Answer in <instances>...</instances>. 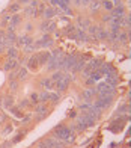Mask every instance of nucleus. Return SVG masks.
Segmentation results:
<instances>
[{"label": "nucleus", "mask_w": 131, "mask_h": 148, "mask_svg": "<svg viewBox=\"0 0 131 148\" xmlns=\"http://www.w3.org/2000/svg\"><path fill=\"white\" fill-rule=\"evenodd\" d=\"M62 62H63V53L62 50L54 49L50 53V59L47 62V70L48 71H57L62 68Z\"/></svg>", "instance_id": "obj_1"}, {"label": "nucleus", "mask_w": 131, "mask_h": 148, "mask_svg": "<svg viewBox=\"0 0 131 148\" xmlns=\"http://www.w3.org/2000/svg\"><path fill=\"white\" fill-rule=\"evenodd\" d=\"M71 133H74V132L71 130L68 125L59 124V125H56L54 129H53V138H56V139H59V140H62V142L65 144V140L68 139V136H69Z\"/></svg>", "instance_id": "obj_2"}, {"label": "nucleus", "mask_w": 131, "mask_h": 148, "mask_svg": "<svg viewBox=\"0 0 131 148\" xmlns=\"http://www.w3.org/2000/svg\"><path fill=\"white\" fill-rule=\"evenodd\" d=\"M77 55H68V56H63V62H62V68L65 71H73L74 65L77 64Z\"/></svg>", "instance_id": "obj_3"}, {"label": "nucleus", "mask_w": 131, "mask_h": 148, "mask_svg": "<svg viewBox=\"0 0 131 148\" xmlns=\"http://www.w3.org/2000/svg\"><path fill=\"white\" fill-rule=\"evenodd\" d=\"M113 103V97H98V100L94 103L95 107H98L100 110H104V109H109Z\"/></svg>", "instance_id": "obj_4"}, {"label": "nucleus", "mask_w": 131, "mask_h": 148, "mask_svg": "<svg viewBox=\"0 0 131 148\" xmlns=\"http://www.w3.org/2000/svg\"><path fill=\"white\" fill-rule=\"evenodd\" d=\"M47 115H48V107L45 106V104H36L35 112H33V118L38 119V121H41V119H44Z\"/></svg>", "instance_id": "obj_5"}, {"label": "nucleus", "mask_w": 131, "mask_h": 148, "mask_svg": "<svg viewBox=\"0 0 131 148\" xmlns=\"http://www.w3.org/2000/svg\"><path fill=\"white\" fill-rule=\"evenodd\" d=\"M36 8H38V0H32V2L24 8V12H26V15L30 17V18H33L36 17Z\"/></svg>", "instance_id": "obj_6"}, {"label": "nucleus", "mask_w": 131, "mask_h": 148, "mask_svg": "<svg viewBox=\"0 0 131 148\" xmlns=\"http://www.w3.org/2000/svg\"><path fill=\"white\" fill-rule=\"evenodd\" d=\"M54 44V41H53V38H51L50 35H45L41 41H38V42H35L33 45H35V49H39V47H51Z\"/></svg>", "instance_id": "obj_7"}, {"label": "nucleus", "mask_w": 131, "mask_h": 148, "mask_svg": "<svg viewBox=\"0 0 131 148\" xmlns=\"http://www.w3.org/2000/svg\"><path fill=\"white\" fill-rule=\"evenodd\" d=\"M39 86H41L42 89H45L47 92H51V89L54 88V83L51 82L50 77H45V79H41V82H39Z\"/></svg>", "instance_id": "obj_8"}, {"label": "nucleus", "mask_w": 131, "mask_h": 148, "mask_svg": "<svg viewBox=\"0 0 131 148\" xmlns=\"http://www.w3.org/2000/svg\"><path fill=\"white\" fill-rule=\"evenodd\" d=\"M20 23H21V17L17 15V14H14V15L11 17V21H9V24H8V32H14V29L17 27Z\"/></svg>", "instance_id": "obj_9"}, {"label": "nucleus", "mask_w": 131, "mask_h": 148, "mask_svg": "<svg viewBox=\"0 0 131 148\" xmlns=\"http://www.w3.org/2000/svg\"><path fill=\"white\" fill-rule=\"evenodd\" d=\"M56 14H57V11L53 8V6H45V9H44V12H42V17L50 21V20L53 18Z\"/></svg>", "instance_id": "obj_10"}, {"label": "nucleus", "mask_w": 131, "mask_h": 148, "mask_svg": "<svg viewBox=\"0 0 131 148\" xmlns=\"http://www.w3.org/2000/svg\"><path fill=\"white\" fill-rule=\"evenodd\" d=\"M86 66V58H78L77 59V64L74 65V68H73V73L75 74V73H80V71H83V68Z\"/></svg>", "instance_id": "obj_11"}, {"label": "nucleus", "mask_w": 131, "mask_h": 148, "mask_svg": "<svg viewBox=\"0 0 131 148\" xmlns=\"http://www.w3.org/2000/svg\"><path fill=\"white\" fill-rule=\"evenodd\" d=\"M36 59H38V64L39 65H45V64L48 62V59H50V51H41V53H38Z\"/></svg>", "instance_id": "obj_12"}, {"label": "nucleus", "mask_w": 131, "mask_h": 148, "mask_svg": "<svg viewBox=\"0 0 131 148\" xmlns=\"http://www.w3.org/2000/svg\"><path fill=\"white\" fill-rule=\"evenodd\" d=\"M17 44L21 45V47H27V45H32V44H33V39H32L30 36H27V35H24V36L17 38Z\"/></svg>", "instance_id": "obj_13"}, {"label": "nucleus", "mask_w": 131, "mask_h": 148, "mask_svg": "<svg viewBox=\"0 0 131 148\" xmlns=\"http://www.w3.org/2000/svg\"><path fill=\"white\" fill-rule=\"evenodd\" d=\"M56 29V23H53V21H48V20H45V21L41 24V30L42 32H47V33H50V32H53Z\"/></svg>", "instance_id": "obj_14"}, {"label": "nucleus", "mask_w": 131, "mask_h": 148, "mask_svg": "<svg viewBox=\"0 0 131 148\" xmlns=\"http://www.w3.org/2000/svg\"><path fill=\"white\" fill-rule=\"evenodd\" d=\"M95 38L98 41H104V39L109 38V32L104 29V27H98L96 29V33H95Z\"/></svg>", "instance_id": "obj_15"}, {"label": "nucleus", "mask_w": 131, "mask_h": 148, "mask_svg": "<svg viewBox=\"0 0 131 148\" xmlns=\"http://www.w3.org/2000/svg\"><path fill=\"white\" fill-rule=\"evenodd\" d=\"M18 65H20V62H18L17 59H8V62L5 64L3 70L5 71H11V70H14V68H18Z\"/></svg>", "instance_id": "obj_16"}, {"label": "nucleus", "mask_w": 131, "mask_h": 148, "mask_svg": "<svg viewBox=\"0 0 131 148\" xmlns=\"http://www.w3.org/2000/svg\"><path fill=\"white\" fill-rule=\"evenodd\" d=\"M77 23H78V27H77V29H81V30H86L89 26H90V21H89V20H88V18H83L81 15L77 18Z\"/></svg>", "instance_id": "obj_17"}, {"label": "nucleus", "mask_w": 131, "mask_h": 148, "mask_svg": "<svg viewBox=\"0 0 131 148\" xmlns=\"http://www.w3.org/2000/svg\"><path fill=\"white\" fill-rule=\"evenodd\" d=\"M95 95H96V89H95V88L84 89V91H83V94H81V97H83L84 100H86V101H89V100L92 98V97H95Z\"/></svg>", "instance_id": "obj_18"}, {"label": "nucleus", "mask_w": 131, "mask_h": 148, "mask_svg": "<svg viewBox=\"0 0 131 148\" xmlns=\"http://www.w3.org/2000/svg\"><path fill=\"white\" fill-rule=\"evenodd\" d=\"M27 68L29 70H36V68H39V64H38V59H36V55H33L32 58H29V60H27Z\"/></svg>", "instance_id": "obj_19"}, {"label": "nucleus", "mask_w": 131, "mask_h": 148, "mask_svg": "<svg viewBox=\"0 0 131 148\" xmlns=\"http://www.w3.org/2000/svg\"><path fill=\"white\" fill-rule=\"evenodd\" d=\"M12 130H14V124L8 123V124H6V125L3 127V129H2V132H0V138L5 139V138H6V136H8V134L12 132Z\"/></svg>", "instance_id": "obj_20"}, {"label": "nucleus", "mask_w": 131, "mask_h": 148, "mask_svg": "<svg viewBox=\"0 0 131 148\" xmlns=\"http://www.w3.org/2000/svg\"><path fill=\"white\" fill-rule=\"evenodd\" d=\"M12 106H14V97L12 95H8L6 98L2 100V107H5V109H9Z\"/></svg>", "instance_id": "obj_21"}, {"label": "nucleus", "mask_w": 131, "mask_h": 148, "mask_svg": "<svg viewBox=\"0 0 131 148\" xmlns=\"http://www.w3.org/2000/svg\"><path fill=\"white\" fill-rule=\"evenodd\" d=\"M9 112H11V115H14L15 118H18V119H21L24 115H23V110L21 109H18L17 106H12V107H9Z\"/></svg>", "instance_id": "obj_22"}, {"label": "nucleus", "mask_w": 131, "mask_h": 148, "mask_svg": "<svg viewBox=\"0 0 131 148\" xmlns=\"http://www.w3.org/2000/svg\"><path fill=\"white\" fill-rule=\"evenodd\" d=\"M18 50L15 49V47H8V59H18Z\"/></svg>", "instance_id": "obj_23"}, {"label": "nucleus", "mask_w": 131, "mask_h": 148, "mask_svg": "<svg viewBox=\"0 0 131 148\" xmlns=\"http://www.w3.org/2000/svg\"><path fill=\"white\" fill-rule=\"evenodd\" d=\"M26 77H27V68H20L17 71V80L20 82V80H26Z\"/></svg>", "instance_id": "obj_24"}, {"label": "nucleus", "mask_w": 131, "mask_h": 148, "mask_svg": "<svg viewBox=\"0 0 131 148\" xmlns=\"http://www.w3.org/2000/svg\"><path fill=\"white\" fill-rule=\"evenodd\" d=\"M110 15L112 17H124V6H116V8H113Z\"/></svg>", "instance_id": "obj_25"}, {"label": "nucleus", "mask_w": 131, "mask_h": 148, "mask_svg": "<svg viewBox=\"0 0 131 148\" xmlns=\"http://www.w3.org/2000/svg\"><path fill=\"white\" fill-rule=\"evenodd\" d=\"M24 136H26V132H20V133H17L15 136H14V138L11 139V142H12V144L15 145V144H18V142H21Z\"/></svg>", "instance_id": "obj_26"}, {"label": "nucleus", "mask_w": 131, "mask_h": 148, "mask_svg": "<svg viewBox=\"0 0 131 148\" xmlns=\"http://www.w3.org/2000/svg\"><path fill=\"white\" fill-rule=\"evenodd\" d=\"M62 77H63L62 70H57V71H54V73H53V76H51L50 79H51V82H53V83H56V82H59V80H60Z\"/></svg>", "instance_id": "obj_27"}, {"label": "nucleus", "mask_w": 131, "mask_h": 148, "mask_svg": "<svg viewBox=\"0 0 131 148\" xmlns=\"http://www.w3.org/2000/svg\"><path fill=\"white\" fill-rule=\"evenodd\" d=\"M59 98H60V94H57V92H50L48 101H51L53 104H56V103H59Z\"/></svg>", "instance_id": "obj_28"}, {"label": "nucleus", "mask_w": 131, "mask_h": 148, "mask_svg": "<svg viewBox=\"0 0 131 148\" xmlns=\"http://www.w3.org/2000/svg\"><path fill=\"white\" fill-rule=\"evenodd\" d=\"M48 95H50V92H47V91H44V92H41L39 94V104H45L48 101Z\"/></svg>", "instance_id": "obj_29"}, {"label": "nucleus", "mask_w": 131, "mask_h": 148, "mask_svg": "<svg viewBox=\"0 0 131 148\" xmlns=\"http://www.w3.org/2000/svg\"><path fill=\"white\" fill-rule=\"evenodd\" d=\"M29 101H30V104H35V106L39 104V94H38V92H32Z\"/></svg>", "instance_id": "obj_30"}, {"label": "nucleus", "mask_w": 131, "mask_h": 148, "mask_svg": "<svg viewBox=\"0 0 131 148\" xmlns=\"http://www.w3.org/2000/svg\"><path fill=\"white\" fill-rule=\"evenodd\" d=\"M18 86H20V82L17 79H14V80H9V89L12 91V92H15L17 89H18Z\"/></svg>", "instance_id": "obj_31"}, {"label": "nucleus", "mask_w": 131, "mask_h": 148, "mask_svg": "<svg viewBox=\"0 0 131 148\" xmlns=\"http://www.w3.org/2000/svg\"><path fill=\"white\" fill-rule=\"evenodd\" d=\"M90 107H92V103L90 101H86V103H80L78 104V110H83V112H86V110H89Z\"/></svg>", "instance_id": "obj_32"}, {"label": "nucleus", "mask_w": 131, "mask_h": 148, "mask_svg": "<svg viewBox=\"0 0 131 148\" xmlns=\"http://www.w3.org/2000/svg\"><path fill=\"white\" fill-rule=\"evenodd\" d=\"M30 106H32V104H30V101H29L27 98H26V100H23V101L20 103L17 107H18V109H21V110H23V109H27V107H30Z\"/></svg>", "instance_id": "obj_33"}, {"label": "nucleus", "mask_w": 131, "mask_h": 148, "mask_svg": "<svg viewBox=\"0 0 131 148\" xmlns=\"http://www.w3.org/2000/svg\"><path fill=\"white\" fill-rule=\"evenodd\" d=\"M101 76H102V74H101L100 71H98V70H96V71H92V74H90V76H89V77H90V79H92V80H94V82H98V80H100V79H101Z\"/></svg>", "instance_id": "obj_34"}, {"label": "nucleus", "mask_w": 131, "mask_h": 148, "mask_svg": "<svg viewBox=\"0 0 131 148\" xmlns=\"http://www.w3.org/2000/svg\"><path fill=\"white\" fill-rule=\"evenodd\" d=\"M32 119H33V113H27L26 116H23V118H21V124H24V125H26V124H29Z\"/></svg>", "instance_id": "obj_35"}, {"label": "nucleus", "mask_w": 131, "mask_h": 148, "mask_svg": "<svg viewBox=\"0 0 131 148\" xmlns=\"http://www.w3.org/2000/svg\"><path fill=\"white\" fill-rule=\"evenodd\" d=\"M100 0H95V2H90V11L92 12H96L98 9H100Z\"/></svg>", "instance_id": "obj_36"}, {"label": "nucleus", "mask_w": 131, "mask_h": 148, "mask_svg": "<svg viewBox=\"0 0 131 148\" xmlns=\"http://www.w3.org/2000/svg\"><path fill=\"white\" fill-rule=\"evenodd\" d=\"M20 9H21V6H20V3H12V5L9 6V12H11V14H12V12L15 14V12H18Z\"/></svg>", "instance_id": "obj_37"}, {"label": "nucleus", "mask_w": 131, "mask_h": 148, "mask_svg": "<svg viewBox=\"0 0 131 148\" xmlns=\"http://www.w3.org/2000/svg\"><path fill=\"white\" fill-rule=\"evenodd\" d=\"M11 17H12V15H6V17H3V18H2V23H0V26H2V27H8V24H9V21H11Z\"/></svg>", "instance_id": "obj_38"}, {"label": "nucleus", "mask_w": 131, "mask_h": 148, "mask_svg": "<svg viewBox=\"0 0 131 148\" xmlns=\"http://www.w3.org/2000/svg\"><path fill=\"white\" fill-rule=\"evenodd\" d=\"M12 147H14V144L11 140H6V139H3V142L0 144V148H12Z\"/></svg>", "instance_id": "obj_39"}, {"label": "nucleus", "mask_w": 131, "mask_h": 148, "mask_svg": "<svg viewBox=\"0 0 131 148\" xmlns=\"http://www.w3.org/2000/svg\"><path fill=\"white\" fill-rule=\"evenodd\" d=\"M104 8H106L107 11H113V8H115V6H113V3L112 2H110V0H104Z\"/></svg>", "instance_id": "obj_40"}, {"label": "nucleus", "mask_w": 131, "mask_h": 148, "mask_svg": "<svg viewBox=\"0 0 131 148\" xmlns=\"http://www.w3.org/2000/svg\"><path fill=\"white\" fill-rule=\"evenodd\" d=\"M117 38H119V41H121V42H124V44H125V42L128 41V35H127L125 32H121V33H119V36H117Z\"/></svg>", "instance_id": "obj_41"}, {"label": "nucleus", "mask_w": 131, "mask_h": 148, "mask_svg": "<svg viewBox=\"0 0 131 148\" xmlns=\"http://www.w3.org/2000/svg\"><path fill=\"white\" fill-rule=\"evenodd\" d=\"M77 116H78V112H77V109H73V110H69V112H68V118H69V119L77 118Z\"/></svg>", "instance_id": "obj_42"}, {"label": "nucleus", "mask_w": 131, "mask_h": 148, "mask_svg": "<svg viewBox=\"0 0 131 148\" xmlns=\"http://www.w3.org/2000/svg\"><path fill=\"white\" fill-rule=\"evenodd\" d=\"M6 121H8V115H6V113H3V115H0V124L6 123Z\"/></svg>", "instance_id": "obj_43"}, {"label": "nucleus", "mask_w": 131, "mask_h": 148, "mask_svg": "<svg viewBox=\"0 0 131 148\" xmlns=\"http://www.w3.org/2000/svg\"><path fill=\"white\" fill-rule=\"evenodd\" d=\"M5 35H6V32L0 30V42H5Z\"/></svg>", "instance_id": "obj_44"}, {"label": "nucleus", "mask_w": 131, "mask_h": 148, "mask_svg": "<svg viewBox=\"0 0 131 148\" xmlns=\"http://www.w3.org/2000/svg\"><path fill=\"white\" fill-rule=\"evenodd\" d=\"M30 2H32V0H18L17 3H20V5H21V3H24V5H29Z\"/></svg>", "instance_id": "obj_45"}, {"label": "nucleus", "mask_w": 131, "mask_h": 148, "mask_svg": "<svg viewBox=\"0 0 131 148\" xmlns=\"http://www.w3.org/2000/svg\"><path fill=\"white\" fill-rule=\"evenodd\" d=\"M110 18H112L110 15H104V17H102V21H110Z\"/></svg>", "instance_id": "obj_46"}, {"label": "nucleus", "mask_w": 131, "mask_h": 148, "mask_svg": "<svg viewBox=\"0 0 131 148\" xmlns=\"http://www.w3.org/2000/svg\"><path fill=\"white\" fill-rule=\"evenodd\" d=\"M92 83H94L92 79H88V80H86V85H92Z\"/></svg>", "instance_id": "obj_47"}, {"label": "nucleus", "mask_w": 131, "mask_h": 148, "mask_svg": "<svg viewBox=\"0 0 131 148\" xmlns=\"http://www.w3.org/2000/svg\"><path fill=\"white\" fill-rule=\"evenodd\" d=\"M26 27H27L26 30H32V24H30V23H27V24H26Z\"/></svg>", "instance_id": "obj_48"}, {"label": "nucleus", "mask_w": 131, "mask_h": 148, "mask_svg": "<svg viewBox=\"0 0 131 148\" xmlns=\"http://www.w3.org/2000/svg\"><path fill=\"white\" fill-rule=\"evenodd\" d=\"M0 115H2V113H0Z\"/></svg>", "instance_id": "obj_49"}]
</instances>
